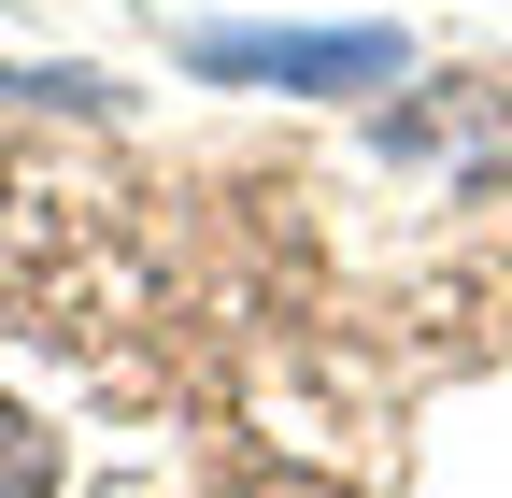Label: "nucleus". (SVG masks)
<instances>
[{
  "label": "nucleus",
  "mask_w": 512,
  "mask_h": 498,
  "mask_svg": "<svg viewBox=\"0 0 512 498\" xmlns=\"http://www.w3.org/2000/svg\"><path fill=\"white\" fill-rule=\"evenodd\" d=\"M200 86H285V100H342V86H399V29H185Z\"/></svg>",
  "instance_id": "f257e3e1"
},
{
  "label": "nucleus",
  "mask_w": 512,
  "mask_h": 498,
  "mask_svg": "<svg viewBox=\"0 0 512 498\" xmlns=\"http://www.w3.org/2000/svg\"><path fill=\"white\" fill-rule=\"evenodd\" d=\"M0 498H57V427H29L0 399Z\"/></svg>",
  "instance_id": "f03ea898"
}]
</instances>
